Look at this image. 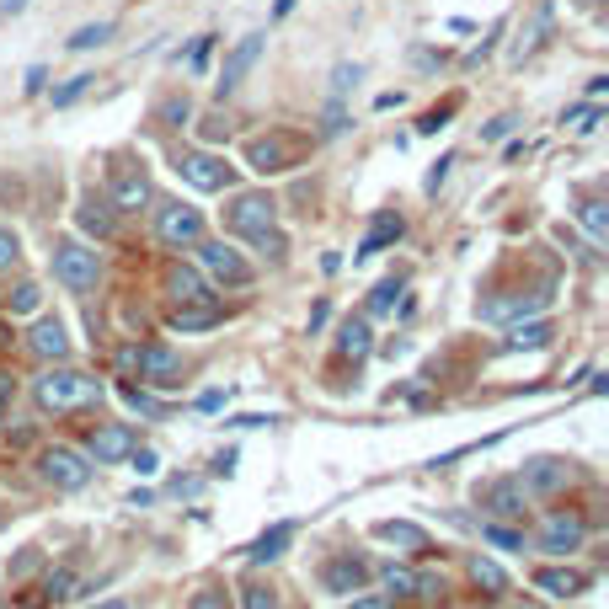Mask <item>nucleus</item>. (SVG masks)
I'll list each match as a JSON object with an SVG mask.
<instances>
[{
	"label": "nucleus",
	"instance_id": "obj_1",
	"mask_svg": "<svg viewBox=\"0 0 609 609\" xmlns=\"http://www.w3.org/2000/svg\"><path fill=\"white\" fill-rule=\"evenodd\" d=\"M38 412H81V406L102 401V380H91L81 369H43L33 380Z\"/></svg>",
	"mask_w": 609,
	"mask_h": 609
},
{
	"label": "nucleus",
	"instance_id": "obj_2",
	"mask_svg": "<svg viewBox=\"0 0 609 609\" xmlns=\"http://www.w3.org/2000/svg\"><path fill=\"white\" fill-rule=\"evenodd\" d=\"M300 155H305V139H300V134H284V129L246 139V166H252L257 177H278V171H294V166H300Z\"/></svg>",
	"mask_w": 609,
	"mask_h": 609
},
{
	"label": "nucleus",
	"instance_id": "obj_3",
	"mask_svg": "<svg viewBox=\"0 0 609 609\" xmlns=\"http://www.w3.org/2000/svg\"><path fill=\"white\" fill-rule=\"evenodd\" d=\"M273 225H278V203L268 193H236V198H230V209H225V230H230V236L252 241V236H262V230H273Z\"/></svg>",
	"mask_w": 609,
	"mask_h": 609
},
{
	"label": "nucleus",
	"instance_id": "obj_4",
	"mask_svg": "<svg viewBox=\"0 0 609 609\" xmlns=\"http://www.w3.org/2000/svg\"><path fill=\"white\" fill-rule=\"evenodd\" d=\"M38 471H43V481H49L54 492H81L91 481V460L81 455V449H70V444H54V449L38 455Z\"/></svg>",
	"mask_w": 609,
	"mask_h": 609
},
{
	"label": "nucleus",
	"instance_id": "obj_5",
	"mask_svg": "<svg viewBox=\"0 0 609 609\" xmlns=\"http://www.w3.org/2000/svg\"><path fill=\"white\" fill-rule=\"evenodd\" d=\"M97 273H102V262H97L91 246H81V241H59L54 246V278L65 289H75V294L97 289Z\"/></svg>",
	"mask_w": 609,
	"mask_h": 609
},
{
	"label": "nucleus",
	"instance_id": "obj_6",
	"mask_svg": "<svg viewBox=\"0 0 609 609\" xmlns=\"http://www.w3.org/2000/svg\"><path fill=\"white\" fill-rule=\"evenodd\" d=\"M198 262H203V273L214 278V284H225V289H246L252 284V262H246L236 246H225V241H198Z\"/></svg>",
	"mask_w": 609,
	"mask_h": 609
},
{
	"label": "nucleus",
	"instance_id": "obj_7",
	"mask_svg": "<svg viewBox=\"0 0 609 609\" xmlns=\"http://www.w3.org/2000/svg\"><path fill=\"white\" fill-rule=\"evenodd\" d=\"M177 177L187 187H198V193H225V187L236 182V171H230L220 155H209V150H182L177 155Z\"/></svg>",
	"mask_w": 609,
	"mask_h": 609
},
{
	"label": "nucleus",
	"instance_id": "obj_8",
	"mask_svg": "<svg viewBox=\"0 0 609 609\" xmlns=\"http://www.w3.org/2000/svg\"><path fill=\"white\" fill-rule=\"evenodd\" d=\"M155 236L166 246H198L203 241V214L193 203H161V209H155Z\"/></svg>",
	"mask_w": 609,
	"mask_h": 609
},
{
	"label": "nucleus",
	"instance_id": "obj_9",
	"mask_svg": "<svg viewBox=\"0 0 609 609\" xmlns=\"http://www.w3.org/2000/svg\"><path fill=\"white\" fill-rule=\"evenodd\" d=\"M583 540H588V519H583V513H545V524L535 535V545L545 556H572Z\"/></svg>",
	"mask_w": 609,
	"mask_h": 609
},
{
	"label": "nucleus",
	"instance_id": "obj_10",
	"mask_svg": "<svg viewBox=\"0 0 609 609\" xmlns=\"http://www.w3.org/2000/svg\"><path fill=\"white\" fill-rule=\"evenodd\" d=\"M567 481H572V465L556 460V455H535V460H524V471H519V487L529 497H556V492H567Z\"/></svg>",
	"mask_w": 609,
	"mask_h": 609
},
{
	"label": "nucleus",
	"instance_id": "obj_11",
	"mask_svg": "<svg viewBox=\"0 0 609 609\" xmlns=\"http://www.w3.org/2000/svg\"><path fill=\"white\" fill-rule=\"evenodd\" d=\"M134 369L145 385L166 390V385H177V374H182V353L166 348V342H145V348H134Z\"/></svg>",
	"mask_w": 609,
	"mask_h": 609
},
{
	"label": "nucleus",
	"instance_id": "obj_12",
	"mask_svg": "<svg viewBox=\"0 0 609 609\" xmlns=\"http://www.w3.org/2000/svg\"><path fill=\"white\" fill-rule=\"evenodd\" d=\"M134 444H139V433L129 423H102V428H91V439H86V460L91 465H118V460H129Z\"/></svg>",
	"mask_w": 609,
	"mask_h": 609
},
{
	"label": "nucleus",
	"instance_id": "obj_13",
	"mask_svg": "<svg viewBox=\"0 0 609 609\" xmlns=\"http://www.w3.org/2000/svg\"><path fill=\"white\" fill-rule=\"evenodd\" d=\"M262 49H268V38H262V33H246V38L236 43V49L225 54V65H220V81H214V86H220V97H230V91H236V86L246 81V70H252L257 59H262Z\"/></svg>",
	"mask_w": 609,
	"mask_h": 609
},
{
	"label": "nucleus",
	"instance_id": "obj_14",
	"mask_svg": "<svg viewBox=\"0 0 609 609\" xmlns=\"http://www.w3.org/2000/svg\"><path fill=\"white\" fill-rule=\"evenodd\" d=\"M481 508H487L492 519H529V492L519 487V476H503L481 492Z\"/></svg>",
	"mask_w": 609,
	"mask_h": 609
},
{
	"label": "nucleus",
	"instance_id": "obj_15",
	"mask_svg": "<svg viewBox=\"0 0 609 609\" xmlns=\"http://www.w3.org/2000/svg\"><path fill=\"white\" fill-rule=\"evenodd\" d=\"M545 305H551V294H508V300H487V305H481V321H503V326H513V321L540 316Z\"/></svg>",
	"mask_w": 609,
	"mask_h": 609
},
{
	"label": "nucleus",
	"instance_id": "obj_16",
	"mask_svg": "<svg viewBox=\"0 0 609 609\" xmlns=\"http://www.w3.org/2000/svg\"><path fill=\"white\" fill-rule=\"evenodd\" d=\"M150 177H145V171H118V177H113V198H107V203H113V209L118 214H139V209H150Z\"/></svg>",
	"mask_w": 609,
	"mask_h": 609
},
{
	"label": "nucleus",
	"instance_id": "obj_17",
	"mask_svg": "<svg viewBox=\"0 0 609 609\" xmlns=\"http://www.w3.org/2000/svg\"><path fill=\"white\" fill-rule=\"evenodd\" d=\"M27 348H33V358H43V364H59V358H70V337L59 321H38L33 332H27Z\"/></svg>",
	"mask_w": 609,
	"mask_h": 609
},
{
	"label": "nucleus",
	"instance_id": "obj_18",
	"mask_svg": "<svg viewBox=\"0 0 609 609\" xmlns=\"http://www.w3.org/2000/svg\"><path fill=\"white\" fill-rule=\"evenodd\" d=\"M364 577H369V567H364L358 556H332V561L321 567V588H326V593H353Z\"/></svg>",
	"mask_w": 609,
	"mask_h": 609
},
{
	"label": "nucleus",
	"instance_id": "obj_19",
	"mask_svg": "<svg viewBox=\"0 0 609 609\" xmlns=\"http://www.w3.org/2000/svg\"><path fill=\"white\" fill-rule=\"evenodd\" d=\"M535 588L545 593V599H577V593H588V577L572 572V567H540Z\"/></svg>",
	"mask_w": 609,
	"mask_h": 609
},
{
	"label": "nucleus",
	"instance_id": "obj_20",
	"mask_svg": "<svg viewBox=\"0 0 609 609\" xmlns=\"http://www.w3.org/2000/svg\"><path fill=\"white\" fill-rule=\"evenodd\" d=\"M374 535L390 540V545H401V551H412V556H428V529L412 524V519H380V524H374Z\"/></svg>",
	"mask_w": 609,
	"mask_h": 609
},
{
	"label": "nucleus",
	"instance_id": "obj_21",
	"mask_svg": "<svg viewBox=\"0 0 609 609\" xmlns=\"http://www.w3.org/2000/svg\"><path fill=\"white\" fill-rule=\"evenodd\" d=\"M75 225H81L86 236H97V241H113V236H118V209H113V203L86 198L81 209H75Z\"/></svg>",
	"mask_w": 609,
	"mask_h": 609
},
{
	"label": "nucleus",
	"instance_id": "obj_22",
	"mask_svg": "<svg viewBox=\"0 0 609 609\" xmlns=\"http://www.w3.org/2000/svg\"><path fill=\"white\" fill-rule=\"evenodd\" d=\"M551 342H556V326H551V321H513L503 348H508V353H524V348L540 353V348H551Z\"/></svg>",
	"mask_w": 609,
	"mask_h": 609
},
{
	"label": "nucleus",
	"instance_id": "obj_23",
	"mask_svg": "<svg viewBox=\"0 0 609 609\" xmlns=\"http://www.w3.org/2000/svg\"><path fill=\"white\" fill-rule=\"evenodd\" d=\"M166 294L177 305H193V300H209V284H203L198 268H182V262H171L166 268Z\"/></svg>",
	"mask_w": 609,
	"mask_h": 609
},
{
	"label": "nucleus",
	"instance_id": "obj_24",
	"mask_svg": "<svg viewBox=\"0 0 609 609\" xmlns=\"http://www.w3.org/2000/svg\"><path fill=\"white\" fill-rule=\"evenodd\" d=\"M401 230H406V220H401V214H380V220L369 225V236L358 241L353 262H364V257H374V252H385V246H396V241H401Z\"/></svg>",
	"mask_w": 609,
	"mask_h": 609
},
{
	"label": "nucleus",
	"instance_id": "obj_25",
	"mask_svg": "<svg viewBox=\"0 0 609 609\" xmlns=\"http://www.w3.org/2000/svg\"><path fill=\"white\" fill-rule=\"evenodd\" d=\"M369 348H374V332H369V321H364V316H348V321L337 326V353H342V358L364 364Z\"/></svg>",
	"mask_w": 609,
	"mask_h": 609
},
{
	"label": "nucleus",
	"instance_id": "obj_26",
	"mask_svg": "<svg viewBox=\"0 0 609 609\" xmlns=\"http://www.w3.org/2000/svg\"><path fill=\"white\" fill-rule=\"evenodd\" d=\"M209 326H220V305L214 300H193L171 310V332H209Z\"/></svg>",
	"mask_w": 609,
	"mask_h": 609
},
{
	"label": "nucleus",
	"instance_id": "obj_27",
	"mask_svg": "<svg viewBox=\"0 0 609 609\" xmlns=\"http://www.w3.org/2000/svg\"><path fill=\"white\" fill-rule=\"evenodd\" d=\"M289 540H294V524H273V529H262V535L246 545V556H252L257 567H262V561H278V556H284V545H289Z\"/></svg>",
	"mask_w": 609,
	"mask_h": 609
},
{
	"label": "nucleus",
	"instance_id": "obj_28",
	"mask_svg": "<svg viewBox=\"0 0 609 609\" xmlns=\"http://www.w3.org/2000/svg\"><path fill=\"white\" fill-rule=\"evenodd\" d=\"M471 583H476V588H487L492 599H503V593H508V572L497 567L492 556H471Z\"/></svg>",
	"mask_w": 609,
	"mask_h": 609
},
{
	"label": "nucleus",
	"instance_id": "obj_29",
	"mask_svg": "<svg viewBox=\"0 0 609 609\" xmlns=\"http://www.w3.org/2000/svg\"><path fill=\"white\" fill-rule=\"evenodd\" d=\"M75 588H81V577H75V567H59V572H49V577H43V599H49V604H65V599H75Z\"/></svg>",
	"mask_w": 609,
	"mask_h": 609
},
{
	"label": "nucleus",
	"instance_id": "obj_30",
	"mask_svg": "<svg viewBox=\"0 0 609 609\" xmlns=\"http://www.w3.org/2000/svg\"><path fill=\"white\" fill-rule=\"evenodd\" d=\"M118 396H123V401H129V406H134V412H139V417H155V423H161V417H166V406H161V401H155V396H150V390H139V385H129V380H123V385H118Z\"/></svg>",
	"mask_w": 609,
	"mask_h": 609
},
{
	"label": "nucleus",
	"instance_id": "obj_31",
	"mask_svg": "<svg viewBox=\"0 0 609 609\" xmlns=\"http://www.w3.org/2000/svg\"><path fill=\"white\" fill-rule=\"evenodd\" d=\"M187 118H193V102L187 97H166L155 107V123H161V129H187Z\"/></svg>",
	"mask_w": 609,
	"mask_h": 609
},
{
	"label": "nucleus",
	"instance_id": "obj_32",
	"mask_svg": "<svg viewBox=\"0 0 609 609\" xmlns=\"http://www.w3.org/2000/svg\"><path fill=\"white\" fill-rule=\"evenodd\" d=\"M577 220L588 225V236H593V241H604V230H609V214H604V203H599V198H583V203H577Z\"/></svg>",
	"mask_w": 609,
	"mask_h": 609
},
{
	"label": "nucleus",
	"instance_id": "obj_33",
	"mask_svg": "<svg viewBox=\"0 0 609 609\" xmlns=\"http://www.w3.org/2000/svg\"><path fill=\"white\" fill-rule=\"evenodd\" d=\"M107 38H113V22H91V27H81V33H70V49L86 54V49H102Z\"/></svg>",
	"mask_w": 609,
	"mask_h": 609
},
{
	"label": "nucleus",
	"instance_id": "obj_34",
	"mask_svg": "<svg viewBox=\"0 0 609 609\" xmlns=\"http://www.w3.org/2000/svg\"><path fill=\"white\" fill-rule=\"evenodd\" d=\"M38 305H43V289L38 284H17V289H11V300H6L11 316H33Z\"/></svg>",
	"mask_w": 609,
	"mask_h": 609
},
{
	"label": "nucleus",
	"instance_id": "obj_35",
	"mask_svg": "<svg viewBox=\"0 0 609 609\" xmlns=\"http://www.w3.org/2000/svg\"><path fill=\"white\" fill-rule=\"evenodd\" d=\"M481 540L497 545V551H524V535H519V529H508V524H481Z\"/></svg>",
	"mask_w": 609,
	"mask_h": 609
},
{
	"label": "nucleus",
	"instance_id": "obj_36",
	"mask_svg": "<svg viewBox=\"0 0 609 609\" xmlns=\"http://www.w3.org/2000/svg\"><path fill=\"white\" fill-rule=\"evenodd\" d=\"M380 577H385L390 593H417V572H412V567H396V561H385Z\"/></svg>",
	"mask_w": 609,
	"mask_h": 609
},
{
	"label": "nucleus",
	"instance_id": "obj_37",
	"mask_svg": "<svg viewBox=\"0 0 609 609\" xmlns=\"http://www.w3.org/2000/svg\"><path fill=\"white\" fill-rule=\"evenodd\" d=\"M252 246H257V252L262 257H268V262H284V252H289V241H284V230H262V236H252Z\"/></svg>",
	"mask_w": 609,
	"mask_h": 609
},
{
	"label": "nucleus",
	"instance_id": "obj_38",
	"mask_svg": "<svg viewBox=\"0 0 609 609\" xmlns=\"http://www.w3.org/2000/svg\"><path fill=\"white\" fill-rule=\"evenodd\" d=\"M396 294H401V284H396V278L374 284V294H369V316H385V310H396Z\"/></svg>",
	"mask_w": 609,
	"mask_h": 609
},
{
	"label": "nucleus",
	"instance_id": "obj_39",
	"mask_svg": "<svg viewBox=\"0 0 609 609\" xmlns=\"http://www.w3.org/2000/svg\"><path fill=\"white\" fill-rule=\"evenodd\" d=\"M91 81H97V75H70V81L54 91V107H70V102H81L86 91H91Z\"/></svg>",
	"mask_w": 609,
	"mask_h": 609
},
{
	"label": "nucleus",
	"instance_id": "obj_40",
	"mask_svg": "<svg viewBox=\"0 0 609 609\" xmlns=\"http://www.w3.org/2000/svg\"><path fill=\"white\" fill-rule=\"evenodd\" d=\"M599 123H604V113H599V107H572V113H567V129L572 134H593V129H599Z\"/></svg>",
	"mask_w": 609,
	"mask_h": 609
},
{
	"label": "nucleus",
	"instance_id": "obj_41",
	"mask_svg": "<svg viewBox=\"0 0 609 609\" xmlns=\"http://www.w3.org/2000/svg\"><path fill=\"white\" fill-rule=\"evenodd\" d=\"M241 609H278V593L252 583V588H241Z\"/></svg>",
	"mask_w": 609,
	"mask_h": 609
},
{
	"label": "nucleus",
	"instance_id": "obj_42",
	"mask_svg": "<svg viewBox=\"0 0 609 609\" xmlns=\"http://www.w3.org/2000/svg\"><path fill=\"white\" fill-rule=\"evenodd\" d=\"M449 166H455V155H439V161L428 166V177H423V193H439V187L449 182Z\"/></svg>",
	"mask_w": 609,
	"mask_h": 609
},
{
	"label": "nucleus",
	"instance_id": "obj_43",
	"mask_svg": "<svg viewBox=\"0 0 609 609\" xmlns=\"http://www.w3.org/2000/svg\"><path fill=\"white\" fill-rule=\"evenodd\" d=\"M187 609H230V593H225V588H198Z\"/></svg>",
	"mask_w": 609,
	"mask_h": 609
},
{
	"label": "nucleus",
	"instance_id": "obj_44",
	"mask_svg": "<svg viewBox=\"0 0 609 609\" xmlns=\"http://www.w3.org/2000/svg\"><path fill=\"white\" fill-rule=\"evenodd\" d=\"M348 129V107H342V97L326 102V123H321V134H342Z\"/></svg>",
	"mask_w": 609,
	"mask_h": 609
},
{
	"label": "nucleus",
	"instance_id": "obj_45",
	"mask_svg": "<svg viewBox=\"0 0 609 609\" xmlns=\"http://www.w3.org/2000/svg\"><path fill=\"white\" fill-rule=\"evenodd\" d=\"M22 262V246H17V236H11V230H0V273L6 268H17Z\"/></svg>",
	"mask_w": 609,
	"mask_h": 609
},
{
	"label": "nucleus",
	"instance_id": "obj_46",
	"mask_svg": "<svg viewBox=\"0 0 609 609\" xmlns=\"http://www.w3.org/2000/svg\"><path fill=\"white\" fill-rule=\"evenodd\" d=\"M129 455H134V471H139V476H155V471H161V455H155V449H139V444H134Z\"/></svg>",
	"mask_w": 609,
	"mask_h": 609
},
{
	"label": "nucleus",
	"instance_id": "obj_47",
	"mask_svg": "<svg viewBox=\"0 0 609 609\" xmlns=\"http://www.w3.org/2000/svg\"><path fill=\"white\" fill-rule=\"evenodd\" d=\"M358 75H364L358 65H337V70H332V97H342L348 86H358Z\"/></svg>",
	"mask_w": 609,
	"mask_h": 609
},
{
	"label": "nucleus",
	"instance_id": "obj_48",
	"mask_svg": "<svg viewBox=\"0 0 609 609\" xmlns=\"http://www.w3.org/2000/svg\"><path fill=\"white\" fill-rule=\"evenodd\" d=\"M209 54H214V33H203V38L193 43V49H187V65L203 70V65H209Z\"/></svg>",
	"mask_w": 609,
	"mask_h": 609
},
{
	"label": "nucleus",
	"instance_id": "obj_49",
	"mask_svg": "<svg viewBox=\"0 0 609 609\" xmlns=\"http://www.w3.org/2000/svg\"><path fill=\"white\" fill-rule=\"evenodd\" d=\"M513 123H519V118H513V113H503V118H492L487 129H481V139H508V134H513Z\"/></svg>",
	"mask_w": 609,
	"mask_h": 609
},
{
	"label": "nucleus",
	"instance_id": "obj_50",
	"mask_svg": "<svg viewBox=\"0 0 609 609\" xmlns=\"http://www.w3.org/2000/svg\"><path fill=\"white\" fill-rule=\"evenodd\" d=\"M198 134L214 145V139H230V123H225V118H203V129H198Z\"/></svg>",
	"mask_w": 609,
	"mask_h": 609
},
{
	"label": "nucleus",
	"instance_id": "obj_51",
	"mask_svg": "<svg viewBox=\"0 0 609 609\" xmlns=\"http://www.w3.org/2000/svg\"><path fill=\"white\" fill-rule=\"evenodd\" d=\"M268 423H278V417L268 412V417H262V412H246V417H230V428H268Z\"/></svg>",
	"mask_w": 609,
	"mask_h": 609
},
{
	"label": "nucleus",
	"instance_id": "obj_52",
	"mask_svg": "<svg viewBox=\"0 0 609 609\" xmlns=\"http://www.w3.org/2000/svg\"><path fill=\"white\" fill-rule=\"evenodd\" d=\"M43 81H49V70H43V65H33V70H27V81H22V91H27V97H38V91H43Z\"/></svg>",
	"mask_w": 609,
	"mask_h": 609
},
{
	"label": "nucleus",
	"instance_id": "obj_53",
	"mask_svg": "<svg viewBox=\"0 0 609 609\" xmlns=\"http://www.w3.org/2000/svg\"><path fill=\"white\" fill-rule=\"evenodd\" d=\"M449 123V113H423V123H417V134H439Z\"/></svg>",
	"mask_w": 609,
	"mask_h": 609
},
{
	"label": "nucleus",
	"instance_id": "obj_54",
	"mask_svg": "<svg viewBox=\"0 0 609 609\" xmlns=\"http://www.w3.org/2000/svg\"><path fill=\"white\" fill-rule=\"evenodd\" d=\"M214 406H225V390H203L198 396V412H214Z\"/></svg>",
	"mask_w": 609,
	"mask_h": 609
},
{
	"label": "nucleus",
	"instance_id": "obj_55",
	"mask_svg": "<svg viewBox=\"0 0 609 609\" xmlns=\"http://www.w3.org/2000/svg\"><path fill=\"white\" fill-rule=\"evenodd\" d=\"M326 316H332V305H326V300H321L316 310H310V332H321V326H326Z\"/></svg>",
	"mask_w": 609,
	"mask_h": 609
},
{
	"label": "nucleus",
	"instance_id": "obj_56",
	"mask_svg": "<svg viewBox=\"0 0 609 609\" xmlns=\"http://www.w3.org/2000/svg\"><path fill=\"white\" fill-rule=\"evenodd\" d=\"M353 609H390V599H385V593H369V599H358Z\"/></svg>",
	"mask_w": 609,
	"mask_h": 609
},
{
	"label": "nucleus",
	"instance_id": "obj_57",
	"mask_svg": "<svg viewBox=\"0 0 609 609\" xmlns=\"http://www.w3.org/2000/svg\"><path fill=\"white\" fill-rule=\"evenodd\" d=\"M230 471H236V455H230V449H225V455L214 460V476H230Z\"/></svg>",
	"mask_w": 609,
	"mask_h": 609
},
{
	"label": "nucleus",
	"instance_id": "obj_58",
	"mask_svg": "<svg viewBox=\"0 0 609 609\" xmlns=\"http://www.w3.org/2000/svg\"><path fill=\"white\" fill-rule=\"evenodd\" d=\"M17 11H27V0H0V17H17Z\"/></svg>",
	"mask_w": 609,
	"mask_h": 609
},
{
	"label": "nucleus",
	"instance_id": "obj_59",
	"mask_svg": "<svg viewBox=\"0 0 609 609\" xmlns=\"http://www.w3.org/2000/svg\"><path fill=\"white\" fill-rule=\"evenodd\" d=\"M11 390H17V380H11V374H6V369H0V401H6V396H11Z\"/></svg>",
	"mask_w": 609,
	"mask_h": 609
},
{
	"label": "nucleus",
	"instance_id": "obj_60",
	"mask_svg": "<svg viewBox=\"0 0 609 609\" xmlns=\"http://www.w3.org/2000/svg\"><path fill=\"white\" fill-rule=\"evenodd\" d=\"M289 11H294V0H278V6H273V17H289Z\"/></svg>",
	"mask_w": 609,
	"mask_h": 609
},
{
	"label": "nucleus",
	"instance_id": "obj_61",
	"mask_svg": "<svg viewBox=\"0 0 609 609\" xmlns=\"http://www.w3.org/2000/svg\"><path fill=\"white\" fill-rule=\"evenodd\" d=\"M102 609H129V604H102Z\"/></svg>",
	"mask_w": 609,
	"mask_h": 609
},
{
	"label": "nucleus",
	"instance_id": "obj_62",
	"mask_svg": "<svg viewBox=\"0 0 609 609\" xmlns=\"http://www.w3.org/2000/svg\"><path fill=\"white\" fill-rule=\"evenodd\" d=\"M0 417H6V401H0Z\"/></svg>",
	"mask_w": 609,
	"mask_h": 609
},
{
	"label": "nucleus",
	"instance_id": "obj_63",
	"mask_svg": "<svg viewBox=\"0 0 609 609\" xmlns=\"http://www.w3.org/2000/svg\"><path fill=\"white\" fill-rule=\"evenodd\" d=\"M593 6H599V0H593Z\"/></svg>",
	"mask_w": 609,
	"mask_h": 609
},
{
	"label": "nucleus",
	"instance_id": "obj_64",
	"mask_svg": "<svg viewBox=\"0 0 609 609\" xmlns=\"http://www.w3.org/2000/svg\"><path fill=\"white\" fill-rule=\"evenodd\" d=\"M0 609H6V604H0Z\"/></svg>",
	"mask_w": 609,
	"mask_h": 609
}]
</instances>
